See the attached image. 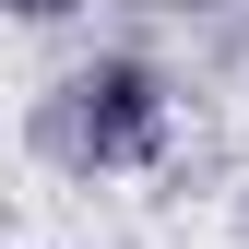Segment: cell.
Masks as SVG:
<instances>
[{
    "label": "cell",
    "mask_w": 249,
    "mask_h": 249,
    "mask_svg": "<svg viewBox=\"0 0 249 249\" xmlns=\"http://www.w3.org/2000/svg\"><path fill=\"white\" fill-rule=\"evenodd\" d=\"M59 107L48 119V142L59 154H83V166H142L154 142H166V71L154 59H95L83 83H59Z\"/></svg>",
    "instance_id": "obj_1"
},
{
    "label": "cell",
    "mask_w": 249,
    "mask_h": 249,
    "mask_svg": "<svg viewBox=\"0 0 249 249\" xmlns=\"http://www.w3.org/2000/svg\"><path fill=\"white\" fill-rule=\"evenodd\" d=\"M12 12H24V24H59V12H71V0H12Z\"/></svg>",
    "instance_id": "obj_2"
},
{
    "label": "cell",
    "mask_w": 249,
    "mask_h": 249,
    "mask_svg": "<svg viewBox=\"0 0 249 249\" xmlns=\"http://www.w3.org/2000/svg\"><path fill=\"white\" fill-rule=\"evenodd\" d=\"M154 12H213V0H154Z\"/></svg>",
    "instance_id": "obj_3"
}]
</instances>
